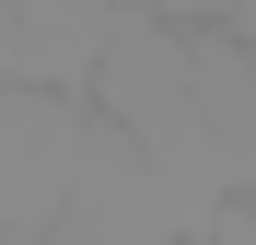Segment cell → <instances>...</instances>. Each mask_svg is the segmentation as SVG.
<instances>
[{"label":"cell","mask_w":256,"mask_h":245,"mask_svg":"<svg viewBox=\"0 0 256 245\" xmlns=\"http://www.w3.org/2000/svg\"><path fill=\"white\" fill-rule=\"evenodd\" d=\"M0 245H47V233H0Z\"/></svg>","instance_id":"obj_2"},{"label":"cell","mask_w":256,"mask_h":245,"mask_svg":"<svg viewBox=\"0 0 256 245\" xmlns=\"http://www.w3.org/2000/svg\"><path fill=\"white\" fill-rule=\"evenodd\" d=\"M70 152H82V105L0 82V233H58Z\"/></svg>","instance_id":"obj_1"}]
</instances>
